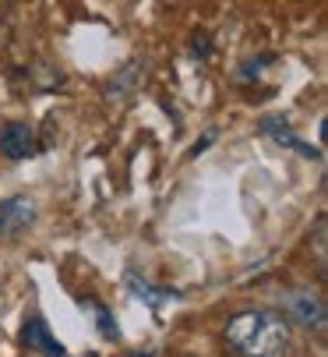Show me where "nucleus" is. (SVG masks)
I'll return each mask as SVG.
<instances>
[{
    "mask_svg": "<svg viewBox=\"0 0 328 357\" xmlns=\"http://www.w3.org/2000/svg\"><path fill=\"white\" fill-rule=\"evenodd\" d=\"M226 343L240 357H283L290 347V326L272 312H240L226 326Z\"/></svg>",
    "mask_w": 328,
    "mask_h": 357,
    "instance_id": "1",
    "label": "nucleus"
},
{
    "mask_svg": "<svg viewBox=\"0 0 328 357\" xmlns=\"http://www.w3.org/2000/svg\"><path fill=\"white\" fill-rule=\"evenodd\" d=\"M32 220H36V206L25 195L0 202V237H18L22 230L32 227Z\"/></svg>",
    "mask_w": 328,
    "mask_h": 357,
    "instance_id": "2",
    "label": "nucleus"
},
{
    "mask_svg": "<svg viewBox=\"0 0 328 357\" xmlns=\"http://www.w3.org/2000/svg\"><path fill=\"white\" fill-rule=\"evenodd\" d=\"M286 308H290L293 322H300L304 329H325V304L318 294H290Z\"/></svg>",
    "mask_w": 328,
    "mask_h": 357,
    "instance_id": "3",
    "label": "nucleus"
},
{
    "mask_svg": "<svg viewBox=\"0 0 328 357\" xmlns=\"http://www.w3.org/2000/svg\"><path fill=\"white\" fill-rule=\"evenodd\" d=\"M22 343H25L29 350L42 354V357H64V343L49 333V326H46L42 319H29V322L22 326Z\"/></svg>",
    "mask_w": 328,
    "mask_h": 357,
    "instance_id": "4",
    "label": "nucleus"
},
{
    "mask_svg": "<svg viewBox=\"0 0 328 357\" xmlns=\"http://www.w3.org/2000/svg\"><path fill=\"white\" fill-rule=\"evenodd\" d=\"M0 152H4L8 160H29L36 152V135L29 124H8L0 131Z\"/></svg>",
    "mask_w": 328,
    "mask_h": 357,
    "instance_id": "5",
    "label": "nucleus"
},
{
    "mask_svg": "<svg viewBox=\"0 0 328 357\" xmlns=\"http://www.w3.org/2000/svg\"><path fill=\"white\" fill-rule=\"evenodd\" d=\"M127 287H131V290H134V294H138L145 304H152V308H162L166 301H173V297H177V294H170V290H159V287H152L148 280H138L134 273L127 276Z\"/></svg>",
    "mask_w": 328,
    "mask_h": 357,
    "instance_id": "6",
    "label": "nucleus"
},
{
    "mask_svg": "<svg viewBox=\"0 0 328 357\" xmlns=\"http://www.w3.org/2000/svg\"><path fill=\"white\" fill-rule=\"evenodd\" d=\"M265 131L276 138L279 145H290V149H297V152H304V156H311V160H318V149H311L307 142H300L297 135H290L286 131V124H279V121H265Z\"/></svg>",
    "mask_w": 328,
    "mask_h": 357,
    "instance_id": "7",
    "label": "nucleus"
},
{
    "mask_svg": "<svg viewBox=\"0 0 328 357\" xmlns=\"http://www.w3.org/2000/svg\"><path fill=\"white\" fill-rule=\"evenodd\" d=\"M95 315H99V329H102V336H109V340H117V336H120V333H117V322L109 319L106 308H99V304H95Z\"/></svg>",
    "mask_w": 328,
    "mask_h": 357,
    "instance_id": "8",
    "label": "nucleus"
}]
</instances>
